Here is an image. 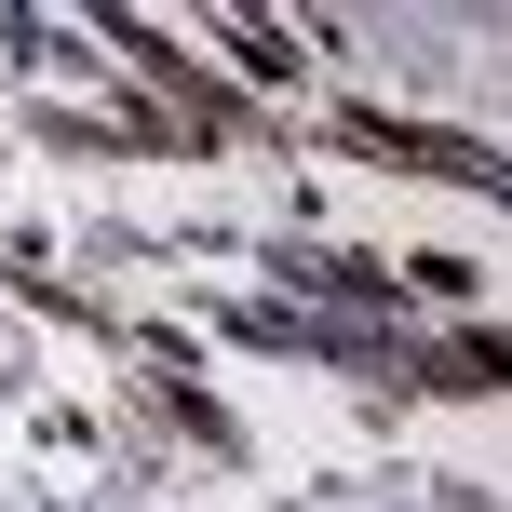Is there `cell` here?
<instances>
[{
	"instance_id": "1",
	"label": "cell",
	"mask_w": 512,
	"mask_h": 512,
	"mask_svg": "<svg viewBox=\"0 0 512 512\" xmlns=\"http://www.w3.org/2000/svg\"><path fill=\"white\" fill-rule=\"evenodd\" d=\"M337 149H364V162H418V176H472V189H499V149H472V135H418V122H378V108H351V122H337Z\"/></svg>"
}]
</instances>
